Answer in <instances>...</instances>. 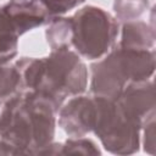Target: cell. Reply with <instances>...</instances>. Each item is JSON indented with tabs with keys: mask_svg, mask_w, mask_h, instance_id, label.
I'll list each match as a JSON object with an SVG mask.
<instances>
[{
	"mask_svg": "<svg viewBox=\"0 0 156 156\" xmlns=\"http://www.w3.org/2000/svg\"><path fill=\"white\" fill-rule=\"evenodd\" d=\"M56 108L34 91L20 90L0 107V140L18 155H43L54 141Z\"/></svg>",
	"mask_w": 156,
	"mask_h": 156,
	"instance_id": "6da1fadb",
	"label": "cell"
},
{
	"mask_svg": "<svg viewBox=\"0 0 156 156\" xmlns=\"http://www.w3.org/2000/svg\"><path fill=\"white\" fill-rule=\"evenodd\" d=\"M96 116L93 132L104 149L113 155H132L139 151L141 127L123 111L116 99L93 95Z\"/></svg>",
	"mask_w": 156,
	"mask_h": 156,
	"instance_id": "277c9868",
	"label": "cell"
},
{
	"mask_svg": "<svg viewBox=\"0 0 156 156\" xmlns=\"http://www.w3.org/2000/svg\"><path fill=\"white\" fill-rule=\"evenodd\" d=\"M143 146L144 151L154 155L155 154V117L149 119L143 127Z\"/></svg>",
	"mask_w": 156,
	"mask_h": 156,
	"instance_id": "2e32d148",
	"label": "cell"
},
{
	"mask_svg": "<svg viewBox=\"0 0 156 156\" xmlns=\"http://www.w3.org/2000/svg\"><path fill=\"white\" fill-rule=\"evenodd\" d=\"M155 49L135 50L117 45L102 60L91 63V93L117 99L128 83L150 79L155 72Z\"/></svg>",
	"mask_w": 156,
	"mask_h": 156,
	"instance_id": "3957f363",
	"label": "cell"
},
{
	"mask_svg": "<svg viewBox=\"0 0 156 156\" xmlns=\"http://www.w3.org/2000/svg\"><path fill=\"white\" fill-rule=\"evenodd\" d=\"M21 90V78L15 65H0V100Z\"/></svg>",
	"mask_w": 156,
	"mask_h": 156,
	"instance_id": "5bb4252c",
	"label": "cell"
},
{
	"mask_svg": "<svg viewBox=\"0 0 156 156\" xmlns=\"http://www.w3.org/2000/svg\"><path fill=\"white\" fill-rule=\"evenodd\" d=\"M121 48L135 50H150L155 46V29L154 26L144 21L124 22L122 27Z\"/></svg>",
	"mask_w": 156,
	"mask_h": 156,
	"instance_id": "9c48e42d",
	"label": "cell"
},
{
	"mask_svg": "<svg viewBox=\"0 0 156 156\" xmlns=\"http://www.w3.org/2000/svg\"><path fill=\"white\" fill-rule=\"evenodd\" d=\"M150 0H115L113 11L116 20L130 22L139 20L149 9Z\"/></svg>",
	"mask_w": 156,
	"mask_h": 156,
	"instance_id": "7c38bea8",
	"label": "cell"
},
{
	"mask_svg": "<svg viewBox=\"0 0 156 156\" xmlns=\"http://www.w3.org/2000/svg\"><path fill=\"white\" fill-rule=\"evenodd\" d=\"M58 126L69 138L85 136L93 132L96 106L94 96L74 95L58 110Z\"/></svg>",
	"mask_w": 156,
	"mask_h": 156,
	"instance_id": "8992f818",
	"label": "cell"
},
{
	"mask_svg": "<svg viewBox=\"0 0 156 156\" xmlns=\"http://www.w3.org/2000/svg\"><path fill=\"white\" fill-rule=\"evenodd\" d=\"M101 155L96 144L84 136L69 138L65 143H57V155Z\"/></svg>",
	"mask_w": 156,
	"mask_h": 156,
	"instance_id": "4fadbf2b",
	"label": "cell"
},
{
	"mask_svg": "<svg viewBox=\"0 0 156 156\" xmlns=\"http://www.w3.org/2000/svg\"><path fill=\"white\" fill-rule=\"evenodd\" d=\"M2 10L11 20L18 35L48 24L51 16L38 0H9Z\"/></svg>",
	"mask_w": 156,
	"mask_h": 156,
	"instance_id": "ba28073f",
	"label": "cell"
},
{
	"mask_svg": "<svg viewBox=\"0 0 156 156\" xmlns=\"http://www.w3.org/2000/svg\"><path fill=\"white\" fill-rule=\"evenodd\" d=\"M116 100L140 127L155 117V88L151 79L128 83Z\"/></svg>",
	"mask_w": 156,
	"mask_h": 156,
	"instance_id": "52a82bcc",
	"label": "cell"
},
{
	"mask_svg": "<svg viewBox=\"0 0 156 156\" xmlns=\"http://www.w3.org/2000/svg\"><path fill=\"white\" fill-rule=\"evenodd\" d=\"M13 65L20 73L21 90L39 94L57 112L67 98L83 94L88 85V68L71 49L55 50L40 58L22 57Z\"/></svg>",
	"mask_w": 156,
	"mask_h": 156,
	"instance_id": "7a4b0ae2",
	"label": "cell"
},
{
	"mask_svg": "<svg viewBox=\"0 0 156 156\" xmlns=\"http://www.w3.org/2000/svg\"><path fill=\"white\" fill-rule=\"evenodd\" d=\"M0 155H18V154L9 144H6L2 140H0Z\"/></svg>",
	"mask_w": 156,
	"mask_h": 156,
	"instance_id": "e0dca14e",
	"label": "cell"
},
{
	"mask_svg": "<svg viewBox=\"0 0 156 156\" xmlns=\"http://www.w3.org/2000/svg\"><path fill=\"white\" fill-rule=\"evenodd\" d=\"M48 24L49 26L45 30V37L51 51L69 49L72 46L73 37L72 17L55 16L51 17Z\"/></svg>",
	"mask_w": 156,
	"mask_h": 156,
	"instance_id": "30bf717a",
	"label": "cell"
},
{
	"mask_svg": "<svg viewBox=\"0 0 156 156\" xmlns=\"http://www.w3.org/2000/svg\"><path fill=\"white\" fill-rule=\"evenodd\" d=\"M72 45L76 52L88 60L105 56L115 45L118 21L101 7L88 5L72 16Z\"/></svg>",
	"mask_w": 156,
	"mask_h": 156,
	"instance_id": "5b68a950",
	"label": "cell"
},
{
	"mask_svg": "<svg viewBox=\"0 0 156 156\" xmlns=\"http://www.w3.org/2000/svg\"><path fill=\"white\" fill-rule=\"evenodd\" d=\"M51 17L62 16L74 7L82 5L85 0H38Z\"/></svg>",
	"mask_w": 156,
	"mask_h": 156,
	"instance_id": "9a60e30c",
	"label": "cell"
},
{
	"mask_svg": "<svg viewBox=\"0 0 156 156\" xmlns=\"http://www.w3.org/2000/svg\"><path fill=\"white\" fill-rule=\"evenodd\" d=\"M18 33L0 7V65H9L18 52Z\"/></svg>",
	"mask_w": 156,
	"mask_h": 156,
	"instance_id": "8fae6325",
	"label": "cell"
}]
</instances>
